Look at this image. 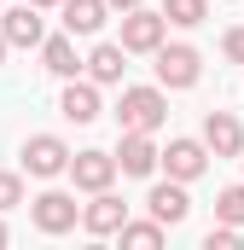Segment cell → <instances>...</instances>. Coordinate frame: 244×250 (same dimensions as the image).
Returning <instances> with one entry per match:
<instances>
[{
  "label": "cell",
  "instance_id": "cell-1",
  "mask_svg": "<svg viewBox=\"0 0 244 250\" xmlns=\"http://www.w3.org/2000/svg\"><path fill=\"white\" fill-rule=\"evenodd\" d=\"M117 134L122 128H140V134H157V128L169 123V87L163 82H122V93H117Z\"/></svg>",
  "mask_w": 244,
  "mask_h": 250
},
{
  "label": "cell",
  "instance_id": "cell-2",
  "mask_svg": "<svg viewBox=\"0 0 244 250\" xmlns=\"http://www.w3.org/2000/svg\"><path fill=\"white\" fill-rule=\"evenodd\" d=\"M29 227L41 233V239H64V233H76L81 227V204H76V192L64 187H47L29 198Z\"/></svg>",
  "mask_w": 244,
  "mask_h": 250
},
{
  "label": "cell",
  "instance_id": "cell-3",
  "mask_svg": "<svg viewBox=\"0 0 244 250\" xmlns=\"http://www.w3.org/2000/svg\"><path fill=\"white\" fill-rule=\"evenodd\" d=\"M151 59H157L151 70H157V82H163L169 93H186V87L203 82V53H198L192 41H163Z\"/></svg>",
  "mask_w": 244,
  "mask_h": 250
},
{
  "label": "cell",
  "instance_id": "cell-4",
  "mask_svg": "<svg viewBox=\"0 0 244 250\" xmlns=\"http://www.w3.org/2000/svg\"><path fill=\"white\" fill-rule=\"evenodd\" d=\"M70 140L64 134H29L23 140V151H18V163H23V175L29 181H59V175H70Z\"/></svg>",
  "mask_w": 244,
  "mask_h": 250
},
{
  "label": "cell",
  "instance_id": "cell-5",
  "mask_svg": "<svg viewBox=\"0 0 244 250\" xmlns=\"http://www.w3.org/2000/svg\"><path fill=\"white\" fill-rule=\"evenodd\" d=\"M169 29H175V23L163 18V6H134V12H122V47H128V53H145V59H151V53L169 41Z\"/></svg>",
  "mask_w": 244,
  "mask_h": 250
},
{
  "label": "cell",
  "instance_id": "cell-6",
  "mask_svg": "<svg viewBox=\"0 0 244 250\" xmlns=\"http://www.w3.org/2000/svg\"><path fill=\"white\" fill-rule=\"evenodd\" d=\"M117 175H122L117 151H99V146H81V151L70 157V187H76V192H105V187H117Z\"/></svg>",
  "mask_w": 244,
  "mask_h": 250
},
{
  "label": "cell",
  "instance_id": "cell-7",
  "mask_svg": "<svg viewBox=\"0 0 244 250\" xmlns=\"http://www.w3.org/2000/svg\"><path fill=\"white\" fill-rule=\"evenodd\" d=\"M0 35H6L18 53H41V41H47V18H41V6H35V0L6 6V12H0Z\"/></svg>",
  "mask_w": 244,
  "mask_h": 250
},
{
  "label": "cell",
  "instance_id": "cell-8",
  "mask_svg": "<svg viewBox=\"0 0 244 250\" xmlns=\"http://www.w3.org/2000/svg\"><path fill=\"white\" fill-rule=\"evenodd\" d=\"M59 117H64V123H76V128L99 123V117H105V87H99L93 76L64 82V93H59Z\"/></svg>",
  "mask_w": 244,
  "mask_h": 250
},
{
  "label": "cell",
  "instance_id": "cell-9",
  "mask_svg": "<svg viewBox=\"0 0 244 250\" xmlns=\"http://www.w3.org/2000/svg\"><path fill=\"white\" fill-rule=\"evenodd\" d=\"M209 157H215V151L203 146V134H198V140H192V134H175V140L163 146V175H175V181L192 187V181H203Z\"/></svg>",
  "mask_w": 244,
  "mask_h": 250
},
{
  "label": "cell",
  "instance_id": "cell-10",
  "mask_svg": "<svg viewBox=\"0 0 244 250\" xmlns=\"http://www.w3.org/2000/svg\"><path fill=\"white\" fill-rule=\"evenodd\" d=\"M122 221H128V204L117 198V187L87 192V204H81V233H87V239H117Z\"/></svg>",
  "mask_w": 244,
  "mask_h": 250
},
{
  "label": "cell",
  "instance_id": "cell-11",
  "mask_svg": "<svg viewBox=\"0 0 244 250\" xmlns=\"http://www.w3.org/2000/svg\"><path fill=\"white\" fill-rule=\"evenodd\" d=\"M117 163H122V175L151 181V175L163 169V146H157L151 134H140V128H122V140H117Z\"/></svg>",
  "mask_w": 244,
  "mask_h": 250
},
{
  "label": "cell",
  "instance_id": "cell-12",
  "mask_svg": "<svg viewBox=\"0 0 244 250\" xmlns=\"http://www.w3.org/2000/svg\"><path fill=\"white\" fill-rule=\"evenodd\" d=\"M145 209H151L163 227H181L186 215H192V192H186V181H175V175L151 181V192H145Z\"/></svg>",
  "mask_w": 244,
  "mask_h": 250
},
{
  "label": "cell",
  "instance_id": "cell-13",
  "mask_svg": "<svg viewBox=\"0 0 244 250\" xmlns=\"http://www.w3.org/2000/svg\"><path fill=\"white\" fill-rule=\"evenodd\" d=\"M203 146L215 151V163L221 157H244V123L233 111H203Z\"/></svg>",
  "mask_w": 244,
  "mask_h": 250
},
{
  "label": "cell",
  "instance_id": "cell-14",
  "mask_svg": "<svg viewBox=\"0 0 244 250\" xmlns=\"http://www.w3.org/2000/svg\"><path fill=\"white\" fill-rule=\"evenodd\" d=\"M111 12H117L111 0H64V6H59V23L76 35V41H87V35H99V29L111 23Z\"/></svg>",
  "mask_w": 244,
  "mask_h": 250
},
{
  "label": "cell",
  "instance_id": "cell-15",
  "mask_svg": "<svg viewBox=\"0 0 244 250\" xmlns=\"http://www.w3.org/2000/svg\"><path fill=\"white\" fill-rule=\"evenodd\" d=\"M41 70H47V76H59V82H76V76L87 70V59L76 53V35H70V29H59V35H47V41H41Z\"/></svg>",
  "mask_w": 244,
  "mask_h": 250
},
{
  "label": "cell",
  "instance_id": "cell-16",
  "mask_svg": "<svg viewBox=\"0 0 244 250\" xmlns=\"http://www.w3.org/2000/svg\"><path fill=\"white\" fill-rule=\"evenodd\" d=\"M128 59H134V53H128L122 41H99V47L87 53V70H81V76H93L99 87H122V76H128Z\"/></svg>",
  "mask_w": 244,
  "mask_h": 250
},
{
  "label": "cell",
  "instance_id": "cell-17",
  "mask_svg": "<svg viewBox=\"0 0 244 250\" xmlns=\"http://www.w3.org/2000/svg\"><path fill=\"white\" fill-rule=\"evenodd\" d=\"M117 239H122L128 250H157L163 239H169V227H163L157 215H145V221H134V215H128V221H122V233H117Z\"/></svg>",
  "mask_w": 244,
  "mask_h": 250
},
{
  "label": "cell",
  "instance_id": "cell-18",
  "mask_svg": "<svg viewBox=\"0 0 244 250\" xmlns=\"http://www.w3.org/2000/svg\"><path fill=\"white\" fill-rule=\"evenodd\" d=\"M163 18H169L175 29H198V23L209 18V0H163Z\"/></svg>",
  "mask_w": 244,
  "mask_h": 250
},
{
  "label": "cell",
  "instance_id": "cell-19",
  "mask_svg": "<svg viewBox=\"0 0 244 250\" xmlns=\"http://www.w3.org/2000/svg\"><path fill=\"white\" fill-rule=\"evenodd\" d=\"M18 204H29V192H23V169H0V215H12Z\"/></svg>",
  "mask_w": 244,
  "mask_h": 250
},
{
  "label": "cell",
  "instance_id": "cell-20",
  "mask_svg": "<svg viewBox=\"0 0 244 250\" xmlns=\"http://www.w3.org/2000/svg\"><path fill=\"white\" fill-rule=\"evenodd\" d=\"M215 221H239V227H244V181L215 192Z\"/></svg>",
  "mask_w": 244,
  "mask_h": 250
},
{
  "label": "cell",
  "instance_id": "cell-21",
  "mask_svg": "<svg viewBox=\"0 0 244 250\" xmlns=\"http://www.w3.org/2000/svg\"><path fill=\"white\" fill-rule=\"evenodd\" d=\"M244 245V227L239 221H215L209 233H203V250H239Z\"/></svg>",
  "mask_w": 244,
  "mask_h": 250
},
{
  "label": "cell",
  "instance_id": "cell-22",
  "mask_svg": "<svg viewBox=\"0 0 244 250\" xmlns=\"http://www.w3.org/2000/svg\"><path fill=\"white\" fill-rule=\"evenodd\" d=\"M221 59H227V64H244V23H233V29L221 35Z\"/></svg>",
  "mask_w": 244,
  "mask_h": 250
},
{
  "label": "cell",
  "instance_id": "cell-23",
  "mask_svg": "<svg viewBox=\"0 0 244 250\" xmlns=\"http://www.w3.org/2000/svg\"><path fill=\"white\" fill-rule=\"evenodd\" d=\"M6 245H12V227H6V215H0V250H6Z\"/></svg>",
  "mask_w": 244,
  "mask_h": 250
},
{
  "label": "cell",
  "instance_id": "cell-24",
  "mask_svg": "<svg viewBox=\"0 0 244 250\" xmlns=\"http://www.w3.org/2000/svg\"><path fill=\"white\" fill-rule=\"evenodd\" d=\"M111 6H117V12H134V6H145V0H111Z\"/></svg>",
  "mask_w": 244,
  "mask_h": 250
},
{
  "label": "cell",
  "instance_id": "cell-25",
  "mask_svg": "<svg viewBox=\"0 0 244 250\" xmlns=\"http://www.w3.org/2000/svg\"><path fill=\"white\" fill-rule=\"evenodd\" d=\"M35 6H41V12H59V6H64V0H35Z\"/></svg>",
  "mask_w": 244,
  "mask_h": 250
},
{
  "label": "cell",
  "instance_id": "cell-26",
  "mask_svg": "<svg viewBox=\"0 0 244 250\" xmlns=\"http://www.w3.org/2000/svg\"><path fill=\"white\" fill-rule=\"evenodd\" d=\"M6 53H12V41H6V35H0V64H6Z\"/></svg>",
  "mask_w": 244,
  "mask_h": 250
},
{
  "label": "cell",
  "instance_id": "cell-27",
  "mask_svg": "<svg viewBox=\"0 0 244 250\" xmlns=\"http://www.w3.org/2000/svg\"><path fill=\"white\" fill-rule=\"evenodd\" d=\"M239 163H244V157H239Z\"/></svg>",
  "mask_w": 244,
  "mask_h": 250
}]
</instances>
